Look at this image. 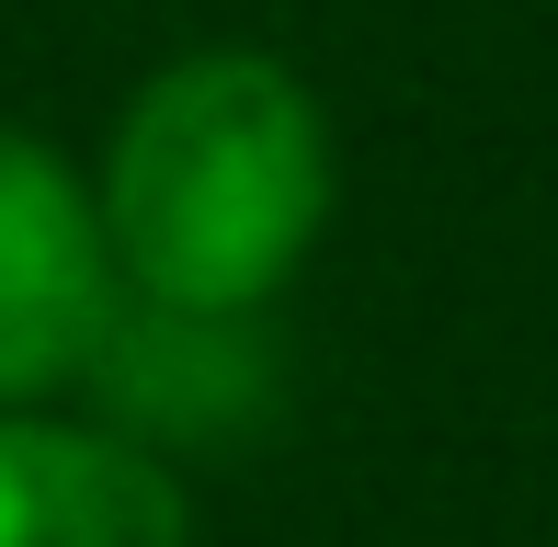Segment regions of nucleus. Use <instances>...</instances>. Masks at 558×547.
I'll use <instances>...</instances> for the list:
<instances>
[{"mask_svg":"<svg viewBox=\"0 0 558 547\" xmlns=\"http://www.w3.org/2000/svg\"><path fill=\"white\" fill-rule=\"evenodd\" d=\"M342 148L274 46H183L125 92L92 206L125 296L263 319L331 229Z\"/></svg>","mask_w":558,"mask_h":547,"instance_id":"1","label":"nucleus"},{"mask_svg":"<svg viewBox=\"0 0 558 547\" xmlns=\"http://www.w3.org/2000/svg\"><path fill=\"white\" fill-rule=\"evenodd\" d=\"M0 547H194V490L114 422L0 411Z\"/></svg>","mask_w":558,"mask_h":547,"instance_id":"3","label":"nucleus"},{"mask_svg":"<svg viewBox=\"0 0 558 547\" xmlns=\"http://www.w3.org/2000/svg\"><path fill=\"white\" fill-rule=\"evenodd\" d=\"M114 252L92 171H69L46 137L0 126V411H46L81 388L92 342L114 319Z\"/></svg>","mask_w":558,"mask_h":547,"instance_id":"2","label":"nucleus"},{"mask_svg":"<svg viewBox=\"0 0 558 547\" xmlns=\"http://www.w3.org/2000/svg\"><path fill=\"white\" fill-rule=\"evenodd\" d=\"M81 388H104L125 445H228L274 388V342L240 308H160V296H114L104 342H92Z\"/></svg>","mask_w":558,"mask_h":547,"instance_id":"4","label":"nucleus"}]
</instances>
